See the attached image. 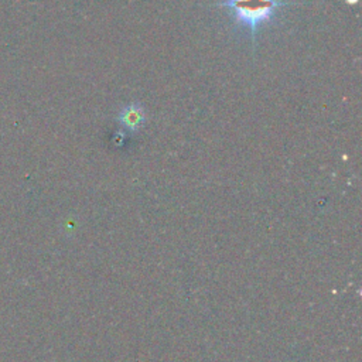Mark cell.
Here are the masks:
<instances>
[{"mask_svg":"<svg viewBox=\"0 0 362 362\" xmlns=\"http://www.w3.org/2000/svg\"><path fill=\"white\" fill-rule=\"evenodd\" d=\"M117 119L123 127L134 132L143 126V123L146 120V115H144L143 107L139 103L132 102L120 110Z\"/></svg>","mask_w":362,"mask_h":362,"instance_id":"2","label":"cell"},{"mask_svg":"<svg viewBox=\"0 0 362 362\" xmlns=\"http://www.w3.org/2000/svg\"><path fill=\"white\" fill-rule=\"evenodd\" d=\"M358 0H346V3H351V4H354V3H356Z\"/></svg>","mask_w":362,"mask_h":362,"instance_id":"3","label":"cell"},{"mask_svg":"<svg viewBox=\"0 0 362 362\" xmlns=\"http://www.w3.org/2000/svg\"><path fill=\"white\" fill-rule=\"evenodd\" d=\"M288 4L293 3H286L280 0H225L218 6L230 8L235 21L249 28L252 33V40L255 41L257 28L269 23L279 7H284Z\"/></svg>","mask_w":362,"mask_h":362,"instance_id":"1","label":"cell"}]
</instances>
